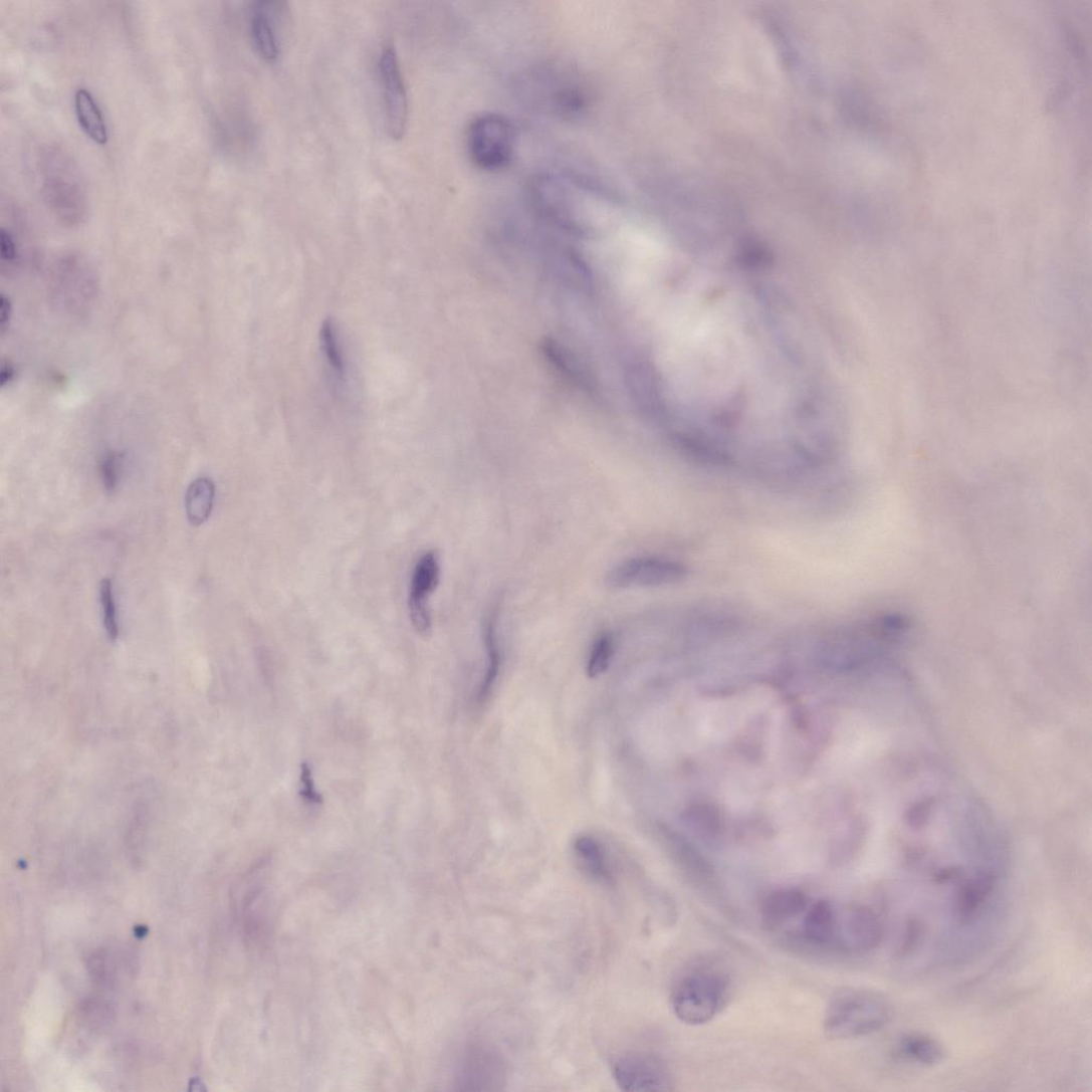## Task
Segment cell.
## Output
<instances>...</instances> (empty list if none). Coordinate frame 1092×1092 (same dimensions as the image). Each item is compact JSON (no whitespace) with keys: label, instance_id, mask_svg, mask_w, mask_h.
<instances>
[{"label":"cell","instance_id":"obj_15","mask_svg":"<svg viewBox=\"0 0 1092 1092\" xmlns=\"http://www.w3.org/2000/svg\"><path fill=\"white\" fill-rule=\"evenodd\" d=\"M995 889V877L988 873H978L966 879L958 887L955 896V911L962 920L972 918L990 898Z\"/></svg>","mask_w":1092,"mask_h":1092},{"label":"cell","instance_id":"obj_12","mask_svg":"<svg viewBox=\"0 0 1092 1092\" xmlns=\"http://www.w3.org/2000/svg\"><path fill=\"white\" fill-rule=\"evenodd\" d=\"M808 907L809 898L802 890L777 889L769 892L761 900V921L767 928L775 930L803 915Z\"/></svg>","mask_w":1092,"mask_h":1092},{"label":"cell","instance_id":"obj_8","mask_svg":"<svg viewBox=\"0 0 1092 1092\" xmlns=\"http://www.w3.org/2000/svg\"><path fill=\"white\" fill-rule=\"evenodd\" d=\"M614 1077L626 1091H670L673 1079L666 1063L649 1053L624 1054L614 1065Z\"/></svg>","mask_w":1092,"mask_h":1092},{"label":"cell","instance_id":"obj_5","mask_svg":"<svg viewBox=\"0 0 1092 1092\" xmlns=\"http://www.w3.org/2000/svg\"><path fill=\"white\" fill-rule=\"evenodd\" d=\"M529 95L547 111L565 120L582 118L589 108V94L584 83L561 69L545 68L529 76Z\"/></svg>","mask_w":1092,"mask_h":1092},{"label":"cell","instance_id":"obj_2","mask_svg":"<svg viewBox=\"0 0 1092 1092\" xmlns=\"http://www.w3.org/2000/svg\"><path fill=\"white\" fill-rule=\"evenodd\" d=\"M890 1001L862 988H844L830 999L824 1030L832 1040L869 1036L885 1029L893 1018Z\"/></svg>","mask_w":1092,"mask_h":1092},{"label":"cell","instance_id":"obj_20","mask_svg":"<svg viewBox=\"0 0 1092 1092\" xmlns=\"http://www.w3.org/2000/svg\"><path fill=\"white\" fill-rule=\"evenodd\" d=\"M495 614H492L484 626V646L487 651L488 665L485 668L484 677L479 690V699H487L498 677L500 666V652L496 636Z\"/></svg>","mask_w":1092,"mask_h":1092},{"label":"cell","instance_id":"obj_7","mask_svg":"<svg viewBox=\"0 0 1092 1092\" xmlns=\"http://www.w3.org/2000/svg\"><path fill=\"white\" fill-rule=\"evenodd\" d=\"M883 938L877 914L868 906L852 904L838 907L834 946L852 954L876 949Z\"/></svg>","mask_w":1092,"mask_h":1092},{"label":"cell","instance_id":"obj_24","mask_svg":"<svg viewBox=\"0 0 1092 1092\" xmlns=\"http://www.w3.org/2000/svg\"><path fill=\"white\" fill-rule=\"evenodd\" d=\"M300 795L308 804L320 805L322 803V797L316 790L313 775H311V771L306 762L301 767Z\"/></svg>","mask_w":1092,"mask_h":1092},{"label":"cell","instance_id":"obj_23","mask_svg":"<svg viewBox=\"0 0 1092 1092\" xmlns=\"http://www.w3.org/2000/svg\"><path fill=\"white\" fill-rule=\"evenodd\" d=\"M124 458L120 454L107 452L103 454L98 463V472L103 489L115 492L123 475Z\"/></svg>","mask_w":1092,"mask_h":1092},{"label":"cell","instance_id":"obj_18","mask_svg":"<svg viewBox=\"0 0 1092 1092\" xmlns=\"http://www.w3.org/2000/svg\"><path fill=\"white\" fill-rule=\"evenodd\" d=\"M321 352L335 387L343 390L346 383V363L338 327L332 319L322 323Z\"/></svg>","mask_w":1092,"mask_h":1092},{"label":"cell","instance_id":"obj_9","mask_svg":"<svg viewBox=\"0 0 1092 1092\" xmlns=\"http://www.w3.org/2000/svg\"><path fill=\"white\" fill-rule=\"evenodd\" d=\"M379 76L383 84L386 123L394 141L405 136L409 119V100L396 50L387 46L379 59Z\"/></svg>","mask_w":1092,"mask_h":1092},{"label":"cell","instance_id":"obj_22","mask_svg":"<svg viewBox=\"0 0 1092 1092\" xmlns=\"http://www.w3.org/2000/svg\"><path fill=\"white\" fill-rule=\"evenodd\" d=\"M99 602L103 627H105L108 638L115 641L119 636V622L113 583L107 579L102 580L100 583Z\"/></svg>","mask_w":1092,"mask_h":1092},{"label":"cell","instance_id":"obj_14","mask_svg":"<svg viewBox=\"0 0 1092 1092\" xmlns=\"http://www.w3.org/2000/svg\"><path fill=\"white\" fill-rule=\"evenodd\" d=\"M74 111L78 125L91 141L99 146L108 143V130L97 101L89 90L79 88L74 95Z\"/></svg>","mask_w":1092,"mask_h":1092},{"label":"cell","instance_id":"obj_10","mask_svg":"<svg viewBox=\"0 0 1092 1092\" xmlns=\"http://www.w3.org/2000/svg\"><path fill=\"white\" fill-rule=\"evenodd\" d=\"M441 579V566L435 552H427L416 563L409 595V612L413 628L421 635H429L432 630V618L429 598L436 592Z\"/></svg>","mask_w":1092,"mask_h":1092},{"label":"cell","instance_id":"obj_21","mask_svg":"<svg viewBox=\"0 0 1092 1092\" xmlns=\"http://www.w3.org/2000/svg\"><path fill=\"white\" fill-rule=\"evenodd\" d=\"M616 650L614 635L610 632L601 634L595 641L587 663V675L591 679L601 677L610 668Z\"/></svg>","mask_w":1092,"mask_h":1092},{"label":"cell","instance_id":"obj_26","mask_svg":"<svg viewBox=\"0 0 1092 1092\" xmlns=\"http://www.w3.org/2000/svg\"><path fill=\"white\" fill-rule=\"evenodd\" d=\"M0 310H2V327L3 331H6V327L11 319L12 307L10 301L4 296L2 298V301H0Z\"/></svg>","mask_w":1092,"mask_h":1092},{"label":"cell","instance_id":"obj_11","mask_svg":"<svg viewBox=\"0 0 1092 1092\" xmlns=\"http://www.w3.org/2000/svg\"><path fill=\"white\" fill-rule=\"evenodd\" d=\"M284 3L256 2L252 8L250 29L252 41L258 54L274 62L280 56V41L276 32V20L284 12Z\"/></svg>","mask_w":1092,"mask_h":1092},{"label":"cell","instance_id":"obj_4","mask_svg":"<svg viewBox=\"0 0 1092 1092\" xmlns=\"http://www.w3.org/2000/svg\"><path fill=\"white\" fill-rule=\"evenodd\" d=\"M466 149L471 162L483 171H499L510 165L515 149V132L510 120L497 113L476 116L466 131Z\"/></svg>","mask_w":1092,"mask_h":1092},{"label":"cell","instance_id":"obj_27","mask_svg":"<svg viewBox=\"0 0 1092 1092\" xmlns=\"http://www.w3.org/2000/svg\"><path fill=\"white\" fill-rule=\"evenodd\" d=\"M15 370L10 363H5L2 370V387H6L14 380Z\"/></svg>","mask_w":1092,"mask_h":1092},{"label":"cell","instance_id":"obj_19","mask_svg":"<svg viewBox=\"0 0 1092 1092\" xmlns=\"http://www.w3.org/2000/svg\"><path fill=\"white\" fill-rule=\"evenodd\" d=\"M575 852L582 869L598 882L609 885L612 874L602 845L593 837L581 836L575 842Z\"/></svg>","mask_w":1092,"mask_h":1092},{"label":"cell","instance_id":"obj_16","mask_svg":"<svg viewBox=\"0 0 1092 1092\" xmlns=\"http://www.w3.org/2000/svg\"><path fill=\"white\" fill-rule=\"evenodd\" d=\"M216 497L215 483L207 477H200L189 484L185 496V509L188 521L200 526L211 516Z\"/></svg>","mask_w":1092,"mask_h":1092},{"label":"cell","instance_id":"obj_6","mask_svg":"<svg viewBox=\"0 0 1092 1092\" xmlns=\"http://www.w3.org/2000/svg\"><path fill=\"white\" fill-rule=\"evenodd\" d=\"M687 575V568L678 562L640 557L614 567L606 577V584L613 589L657 588L678 584Z\"/></svg>","mask_w":1092,"mask_h":1092},{"label":"cell","instance_id":"obj_1","mask_svg":"<svg viewBox=\"0 0 1092 1092\" xmlns=\"http://www.w3.org/2000/svg\"><path fill=\"white\" fill-rule=\"evenodd\" d=\"M38 172L49 211L65 227H78L88 214L89 198L72 156L59 147H46L40 153Z\"/></svg>","mask_w":1092,"mask_h":1092},{"label":"cell","instance_id":"obj_3","mask_svg":"<svg viewBox=\"0 0 1092 1092\" xmlns=\"http://www.w3.org/2000/svg\"><path fill=\"white\" fill-rule=\"evenodd\" d=\"M727 993L723 975L707 968L691 970L675 984L672 1011L688 1026H702L720 1012Z\"/></svg>","mask_w":1092,"mask_h":1092},{"label":"cell","instance_id":"obj_13","mask_svg":"<svg viewBox=\"0 0 1092 1092\" xmlns=\"http://www.w3.org/2000/svg\"><path fill=\"white\" fill-rule=\"evenodd\" d=\"M838 906L829 900H819L808 907L803 917L802 937L811 946L834 945Z\"/></svg>","mask_w":1092,"mask_h":1092},{"label":"cell","instance_id":"obj_25","mask_svg":"<svg viewBox=\"0 0 1092 1092\" xmlns=\"http://www.w3.org/2000/svg\"><path fill=\"white\" fill-rule=\"evenodd\" d=\"M0 253H2L4 262H13L17 255L14 237L5 229L0 232Z\"/></svg>","mask_w":1092,"mask_h":1092},{"label":"cell","instance_id":"obj_17","mask_svg":"<svg viewBox=\"0 0 1092 1092\" xmlns=\"http://www.w3.org/2000/svg\"><path fill=\"white\" fill-rule=\"evenodd\" d=\"M898 1049L906 1060L927 1067L941 1064L946 1057L945 1048L938 1040L923 1034L905 1036Z\"/></svg>","mask_w":1092,"mask_h":1092}]
</instances>
